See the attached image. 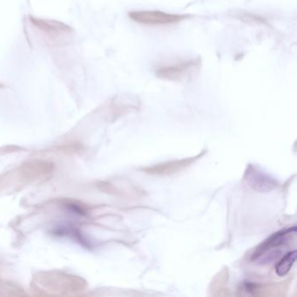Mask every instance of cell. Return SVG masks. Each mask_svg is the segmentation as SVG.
I'll use <instances>...</instances> for the list:
<instances>
[{"label": "cell", "mask_w": 297, "mask_h": 297, "mask_svg": "<svg viewBox=\"0 0 297 297\" xmlns=\"http://www.w3.org/2000/svg\"><path fill=\"white\" fill-rule=\"evenodd\" d=\"M241 19H242V20L244 21H246V22H260L261 24H263V23H265V20L263 19V18H261V17H258L256 15H250V14H246V15H241Z\"/></svg>", "instance_id": "8992f818"}, {"label": "cell", "mask_w": 297, "mask_h": 297, "mask_svg": "<svg viewBox=\"0 0 297 297\" xmlns=\"http://www.w3.org/2000/svg\"><path fill=\"white\" fill-rule=\"evenodd\" d=\"M246 181L249 187L258 191H269L275 188V182L268 176H264L257 170L248 169L246 172Z\"/></svg>", "instance_id": "277c9868"}, {"label": "cell", "mask_w": 297, "mask_h": 297, "mask_svg": "<svg viewBox=\"0 0 297 297\" xmlns=\"http://www.w3.org/2000/svg\"><path fill=\"white\" fill-rule=\"evenodd\" d=\"M295 232H296V229L295 227H293L291 229H285L271 235L268 240L257 247V250L253 253L252 260L256 261L259 259L260 257H263V254H265L267 252L269 251L273 252L275 251V249H277L278 247L284 245L291 236L295 235Z\"/></svg>", "instance_id": "3957f363"}, {"label": "cell", "mask_w": 297, "mask_h": 297, "mask_svg": "<svg viewBox=\"0 0 297 297\" xmlns=\"http://www.w3.org/2000/svg\"><path fill=\"white\" fill-rule=\"evenodd\" d=\"M129 18L137 24L148 26H163L176 25L187 19V16L172 14L161 11H134L129 13Z\"/></svg>", "instance_id": "7a4b0ae2"}, {"label": "cell", "mask_w": 297, "mask_h": 297, "mask_svg": "<svg viewBox=\"0 0 297 297\" xmlns=\"http://www.w3.org/2000/svg\"><path fill=\"white\" fill-rule=\"evenodd\" d=\"M295 259H296V251L295 250L285 254V257L275 266L276 274L279 276H285L287 275L294 265Z\"/></svg>", "instance_id": "5b68a950"}, {"label": "cell", "mask_w": 297, "mask_h": 297, "mask_svg": "<svg viewBox=\"0 0 297 297\" xmlns=\"http://www.w3.org/2000/svg\"><path fill=\"white\" fill-rule=\"evenodd\" d=\"M200 67V60L194 59H180L162 63L154 69L157 78L168 81H182L190 78L198 72Z\"/></svg>", "instance_id": "6da1fadb"}]
</instances>
